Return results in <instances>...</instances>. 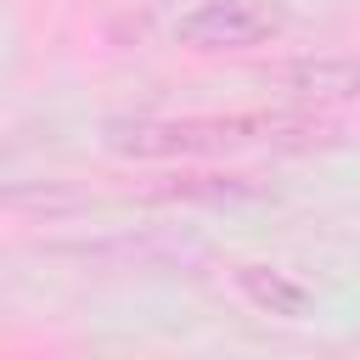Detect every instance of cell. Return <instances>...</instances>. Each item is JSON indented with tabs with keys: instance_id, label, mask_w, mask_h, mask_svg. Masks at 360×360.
I'll use <instances>...</instances> for the list:
<instances>
[{
	"instance_id": "obj_1",
	"label": "cell",
	"mask_w": 360,
	"mask_h": 360,
	"mask_svg": "<svg viewBox=\"0 0 360 360\" xmlns=\"http://www.w3.org/2000/svg\"><path fill=\"white\" fill-rule=\"evenodd\" d=\"M338 124L298 107V112H202V118H107L101 124V146L112 158L129 163H169V158H225V152H309V146H332Z\"/></svg>"
},
{
	"instance_id": "obj_2",
	"label": "cell",
	"mask_w": 360,
	"mask_h": 360,
	"mask_svg": "<svg viewBox=\"0 0 360 360\" xmlns=\"http://www.w3.org/2000/svg\"><path fill=\"white\" fill-rule=\"evenodd\" d=\"M287 28L281 6L270 0H197L191 11H180L174 22V45L197 51V56H219V51H259Z\"/></svg>"
},
{
	"instance_id": "obj_4",
	"label": "cell",
	"mask_w": 360,
	"mask_h": 360,
	"mask_svg": "<svg viewBox=\"0 0 360 360\" xmlns=\"http://www.w3.org/2000/svg\"><path fill=\"white\" fill-rule=\"evenodd\" d=\"M45 253H68L84 264H112V270H174L186 259H202L197 242H174V236H152V231H118L101 242H45Z\"/></svg>"
},
{
	"instance_id": "obj_3",
	"label": "cell",
	"mask_w": 360,
	"mask_h": 360,
	"mask_svg": "<svg viewBox=\"0 0 360 360\" xmlns=\"http://www.w3.org/2000/svg\"><path fill=\"white\" fill-rule=\"evenodd\" d=\"M264 84H276L292 107H338V101H360V56L343 51H304L287 56L264 73Z\"/></svg>"
},
{
	"instance_id": "obj_6",
	"label": "cell",
	"mask_w": 360,
	"mask_h": 360,
	"mask_svg": "<svg viewBox=\"0 0 360 360\" xmlns=\"http://www.w3.org/2000/svg\"><path fill=\"white\" fill-rule=\"evenodd\" d=\"M236 292H242L253 309L281 315V321L309 315V287L292 281L287 270H270V264H236Z\"/></svg>"
},
{
	"instance_id": "obj_5",
	"label": "cell",
	"mask_w": 360,
	"mask_h": 360,
	"mask_svg": "<svg viewBox=\"0 0 360 360\" xmlns=\"http://www.w3.org/2000/svg\"><path fill=\"white\" fill-rule=\"evenodd\" d=\"M146 197H163V202H208V208H231V202H264V197H276V191H270V180H259V174H219V169H208V174H174V180L152 186Z\"/></svg>"
}]
</instances>
